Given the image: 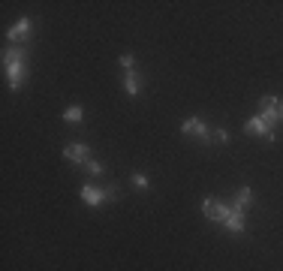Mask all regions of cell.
<instances>
[{
  "label": "cell",
  "mask_w": 283,
  "mask_h": 271,
  "mask_svg": "<svg viewBox=\"0 0 283 271\" xmlns=\"http://www.w3.org/2000/svg\"><path fill=\"white\" fill-rule=\"evenodd\" d=\"M259 118H262L268 127L283 124V100L280 97H274V94L262 97V100H259Z\"/></svg>",
  "instance_id": "obj_1"
},
{
  "label": "cell",
  "mask_w": 283,
  "mask_h": 271,
  "mask_svg": "<svg viewBox=\"0 0 283 271\" xmlns=\"http://www.w3.org/2000/svg\"><path fill=\"white\" fill-rule=\"evenodd\" d=\"M181 133H184V136H196V139L205 142V145L211 142V130H208V124H205L202 118H187V121L181 124Z\"/></svg>",
  "instance_id": "obj_2"
},
{
  "label": "cell",
  "mask_w": 283,
  "mask_h": 271,
  "mask_svg": "<svg viewBox=\"0 0 283 271\" xmlns=\"http://www.w3.org/2000/svg\"><path fill=\"white\" fill-rule=\"evenodd\" d=\"M3 69H6L9 87H12V91H18V87L24 84V75H27V66H24V60H9V63H3Z\"/></svg>",
  "instance_id": "obj_3"
},
{
  "label": "cell",
  "mask_w": 283,
  "mask_h": 271,
  "mask_svg": "<svg viewBox=\"0 0 283 271\" xmlns=\"http://www.w3.org/2000/svg\"><path fill=\"white\" fill-rule=\"evenodd\" d=\"M244 133H247V136H265L268 142H274V139H277V133H274V130H271V127L259 118V115H256V118H250V121L244 124Z\"/></svg>",
  "instance_id": "obj_4"
},
{
  "label": "cell",
  "mask_w": 283,
  "mask_h": 271,
  "mask_svg": "<svg viewBox=\"0 0 283 271\" xmlns=\"http://www.w3.org/2000/svg\"><path fill=\"white\" fill-rule=\"evenodd\" d=\"M63 157H66L69 163H78V166H84V163L90 160V148H87L84 142H72V145H66V148H63Z\"/></svg>",
  "instance_id": "obj_5"
},
{
  "label": "cell",
  "mask_w": 283,
  "mask_h": 271,
  "mask_svg": "<svg viewBox=\"0 0 283 271\" xmlns=\"http://www.w3.org/2000/svg\"><path fill=\"white\" fill-rule=\"evenodd\" d=\"M30 27H33L30 18H18V21L6 30V39H9V42H24V39H30Z\"/></svg>",
  "instance_id": "obj_6"
},
{
  "label": "cell",
  "mask_w": 283,
  "mask_h": 271,
  "mask_svg": "<svg viewBox=\"0 0 283 271\" xmlns=\"http://www.w3.org/2000/svg\"><path fill=\"white\" fill-rule=\"evenodd\" d=\"M81 199H84V205L100 208V205L106 202V190H100V187H93V184H84V187H81Z\"/></svg>",
  "instance_id": "obj_7"
},
{
  "label": "cell",
  "mask_w": 283,
  "mask_h": 271,
  "mask_svg": "<svg viewBox=\"0 0 283 271\" xmlns=\"http://www.w3.org/2000/svg\"><path fill=\"white\" fill-rule=\"evenodd\" d=\"M223 226H226L229 232L241 235V232H244V226H247V223H244V211H241V208H232V211H229V217L223 220Z\"/></svg>",
  "instance_id": "obj_8"
},
{
  "label": "cell",
  "mask_w": 283,
  "mask_h": 271,
  "mask_svg": "<svg viewBox=\"0 0 283 271\" xmlns=\"http://www.w3.org/2000/svg\"><path fill=\"white\" fill-rule=\"evenodd\" d=\"M124 91H127L130 97H139V94H142V81H139V72H136V69H130V72L124 75Z\"/></svg>",
  "instance_id": "obj_9"
},
{
  "label": "cell",
  "mask_w": 283,
  "mask_h": 271,
  "mask_svg": "<svg viewBox=\"0 0 283 271\" xmlns=\"http://www.w3.org/2000/svg\"><path fill=\"white\" fill-rule=\"evenodd\" d=\"M250 205H253V190H250V187H241V190H238V196H235V208L247 211Z\"/></svg>",
  "instance_id": "obj_10"
},
{
  "label": "cell",
  "mask_w": 283,
  "mask_h": 271,
  "mask_svg": "<svg viewBox=\"0 0 283 271\" xmlns=\"http://www.w3.org/2000/svg\"><path fill=\"white\" fill-rule=\"evenodd\" d=\"M63 121H69V124H81V121H84V109H81V106H69V109L63 112Z\"/></svg>",
  "instance_id": "obj_11"
},
{
  "label": "cell",
  "mask_w": 283,
  "mask_h": 271,
  "mask_svg": "<svg viewBox=\"0 0 283 271\" xmlns=\"http://www.w3.org/2000/svg\"><path fill=\"white\" fill-rule=\"evenodd\" d=\"M9 60H24V48L18 45V48H6L3 51V63H9Z\"/></svg>",
  "instance_id": "obj_12"
},
{
  "label": "cell",
  "mask_w": 283,
  "mask_h": 271,
  "mask_svg": "<svg viewBox=\"0 0 283 271\" xmlns=\"http://www.w3.org/2000/svg\"><path fill=\"white\" fill-rule=\"evenodd\" d=\"M121 66H124L127 72H130V69H136V57H133L130 51H127V54H121Z\"/></svg>",
  "instance_id": "obj_13"
},
{
  "label": "cell",
  "mask_w": 283,
  "mask_h": 271,
  "mask_svg": "<svg viewBox=\"0 0 283 271\" xmlns=\"http://www.w3.org/2000/svg\"><path fill=\"white\" fill-rule=\"evenodd\" d=\"M84 169H87V175H103V163H97V160H87Z\"/></svg>",
  "instance_id": "obj_14"
},
{
  "label": "cell",
  "mask_w": 283,
  "mask_h": 271,
  "mask_svg": "<svg viewBox=\"0 0 283 271\" xmlns=\"http://www.w3.org/2000/svg\"><path fill=\"white\" fill-rule=\"evenodd\" d=\"M202 214L211 220V214H214V199H211V196H208V199H202Z\"/></svg>",
  "instance_id": "obj_15"
},
{
  "label": "cell",
  "mask_w": 283,
  "mask_h": 271,
  "mask_svg": "<svg viewBox=\"0 0 283 271\" xmlns=\"http://www.w3.org/2000/svg\"><path fill=\"white\" fill-rule=\"evenodd\" d=\"M133 184H136L139 190H145V187H148V178H145L142 172H133Z\"/></svg>",
  "instance_id": "obj_16"
},
{
  "label": "cell",
  "mask_w": 283,
  "mask_h": 271,
  "mask_svg": "<svg viewBox=\"0 0 283 271\" xmlns=\"http://www.w3.org/2000/svg\"><path fill=\"white\" fill-rule=\"evenodd\" d=\"M214 139H217L220 145H226V142H229V130H217V133H214Z\"/></svg>",
  "instance_id": "obj_17"
},
{
  "label": "cell",
  "mask_w": 283,
  "mask_h": 271,
  "mask_svg": "<svg viewBox=\"0 0 283 271\" xmlns=\"http://www.w3.org/2000/svg\"><path fill=\"white\" fill-rule=\"evenodd\" d=\"M121 193H118V187H106V202H115Z\"/></svg>",
  "instance_id": "obj_18"
}]
</instances>
